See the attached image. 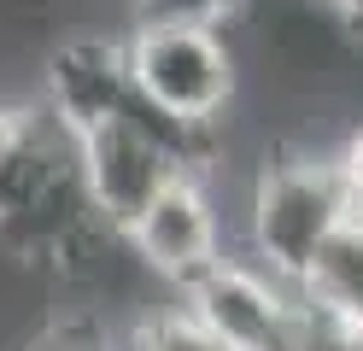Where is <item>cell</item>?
Masks as SVG:
<instances>
[{
    "instance_id": "obj_1",
    "label": "cell",
    "mask_w": 363,
    "mask_h": 351,
    "mask_svg": "<svg viewBox=\"0 0 363 351\" xmlns=\"http://www.w3.org/2000/svg\"><path fill=\"white\" fill-rule=\"evenodd\" d=\"M94 240H123V234H111L88 205L82 135L59 123L48 106H30L24 140L0 170V246L30 264L77 269V257Z\"/></svg>"
},
{
    "instance_id": "obj_3",
    "label": "cell",
    "mask_w": 363,
    "mask_h": 351,
    "mask_svg": "<svg viewBox=\"0 0 363 351\" xmlns=\"http://www.w3.org/2000/svg\"><path fill=\"white\" fill-rule=\"evenodd\" d=\"M129 77L147 106L211 129L235 100V47L223 30H188V23H135L123 35Z\"/></svg>"
},
{
    "instance_id": "obj_9",
    "label": "cell",
    "mask_w": 363,
    "mask_h": 351,
    "mask_svg": "<svg viewBox=\"0 0 363 351\" xmlns=\"http://www.w3.org/2000/svg\"><path fill=\"white\" fill-rule=\"evenodd\" d=\"M118 351H223V340H211L206 328L176 304V311H152L129 334V345H118Z\"/></svg>"
},
{
    "instance_id": "obj_5",
    "label": "cell",
    "mask_w": 363,
    "mask_h": 351,
    "mask_svg": "<svg viewBox=\"0 0 363 351\" xmlns=\"http://www.w3.org/2000/svg\"><path fill=\"white\" fill-rule=\"evenodd\" d=\"M182 170V158L158 135H147L135 117H111L100 129H82V182L88 205L111 234H129L135 217L164 194Z\"/></svg>"
},
{
    "instance_id": "obj_8",
    "label": "cell",
    "mask_w": 363,
    "mask_h": 351,
    "mask_svg": "<svg viewBox=\"0 0 363 351\" xmlns=\"http://www.w3.org/2000/svg\"><path fill=\"white\" fill-rule=\"evenodd\" d=\"M299 299H305L311 316L363 328V217H352L323 252H316V264L299 281Z\"/></svg>"
},
{
    "instance_id": "obj_6",
    "label": "cell",
    "mask_w": 363,
    "mask_h": 351,
    "mask_svg": "<svg viewBox=\"0 0 363 351\" xmlns=\"http://www.w3.org/2000/svg\"><path fill=\"white\" fill-rule=\"evenodd\" d=\"M123 246L141 257L152 275L176 281L182 293H188L206 269H217L223 246H217V211L206 199V176H176L164 194L135 217Z\"/></svg>"
},
{
    "instance_id": "obj_13",
    "label": "cell",
    "mask_w": 363,
    "mask_h": 351,
    "mask_svg": "<svg viewBox=\"0 0 363 351\" xmlns=\"http://www.w3.org/2000/svg\"><path fill=\"white\" fill-rule=\"evenodd\" d=\"M35 351H111V345H106L88 322H82V328H77V322H65V328H53V334L41 340Z\"/></svg>"
},
{
    "instance_id": "obj_4",
    "label": "cell",
    "mask_w": 363,
    "mask_h": 351,
    "mask_svg": "<svg viewBox=\"0 0 363 351\" xmlns=\"http://www.w3.org/2000/svg\"><path fill=\"white\" fill-rule=\"evenodd\" d=\"M182 299H188L182 311L211 340H223V351H299L305 316H311L287 281H276L246 257H223Z\"/></svg>"
},
{
    "instance_id": "obj_14",
    "label": "cell",
    "mask_w": 363,
    "mask_h": 351,
    "mask_svg": "<svg viewBox=\"0 0 363 351\" xmlns=\"http://www.w3.org/2000/svg\"><path fill=\"white\" fill-rule=\"evenodd\" d=\"M24 123H30V106H0V170L12 164L18 140H24Z\"/></svg>"
},
{
    "instance_id": "obj_16",
    "label": "cell",
    "mask_w": 363,
    "mask_h": 351,
    "mask_svg": "<svg viewBox=\"0 0 363 351\" xmlns=\"http://www.w3.org/2000/svg\"><path fill=\"white\" fill-rule=\"evenodd\" d=\"M323 6H328V0H323Z\"/></svg>"
},
{
    "instance_id": "obj_10",
    "label": "cell",
    "mask_w": 363,
    "mask_h": 351,
    "mask_svg": "<svg viewBox=\"0 0 363 351\" xmlns=\"http://www.w3.org/2000/svg\"><path fill=\"white\" fill-rule=\"evenodd\" d=\"M246 0H135V23H188V30H223Z\"/></svg>"
},
{
    "instance_id": "obj_12",
    "label": "cell",
    "mask_w": 363,
    "mask_h": 351,
    "mask_svg": "<svg viewBox=\"0 0 363 351\" xmlns=\"http://www.w3.org/2000/svg\"><path fill=\"white\" fill-rule=\"evenodd\" d=\"M334 158H340V176H346V194L357 205V217H363V123L346 135V147H340Z\"/></svg>"
},
{
    "instance_id": "obj_15",
    "label": "cell",
    "mask_w": 363,
    "mask_h": 351,
    "mask_svg": "<svg viewBox=\"0 0 363 351\" xmlns=\"http://www.w3.org/2000/svg\"><path fill=\"white\" fill-rule=\"evenodd\" d=\"M328 12H334V23H340L346 35L363 41V0H328Z\"/></svg>"
},
{
    "instance_id": "obj_2",
    "label": "cell",
    "mask_w": 363,
    "mask_h": 351,
    "mask_svg": "<svg viewBox=\"0 0 363 351\" xmlns=\"http://www.w3.org/2000/svg\"><path fill=\"white\" fill-rule=\"evenodd\" d=\"M352 217H357V205L346 194L340 158H316V152L269 158L252 182V217H246V228H252V264L299 293L316 252Z\"/></svg>"
},
{
    "instance_id": "obj_11",
    "label": "cell",
    "mask_w": 363,
    "mask_h": 351,
    "mask_svg": "<svg viewBox=\"0 0 363 351\" xmlns=\"http://www.w3.org/2000/svg\"><path fill=\"white\" fill-rule=\"evenodd\" d=\"M299 351H363V328H352V322H328V316H305Z\"/></svg>"
},
{
    "instance_id": "obj_7",
    "label": "cell",
    "mask_w": 363,
    "mask_h": 351,
    "mask_svg": "<svg viewBox=\"0 0 363 351\" xmlns=\"http://www.w3.org/2000/svg\"><path fill=\"white\" fill-rule=\"evenodd\" d=\"M129 100H135V77H129V47L123 41H106V35L65 41L48 59V70H41V106L59 123H71L77 135L123 117Z\"/></svg>"
}]
</instances>
